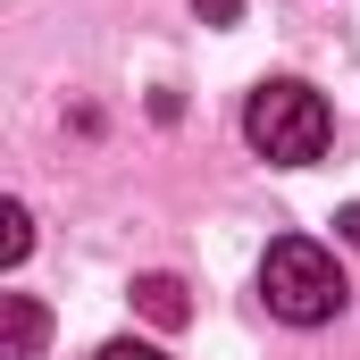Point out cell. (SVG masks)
<instances>
[{
  "mask_svg": "<svg viewBox=\"0 0 360 360\" xmlns=\"http://www.w3.org/2000/svg\"><path fill=\"white\" fill-rule=\"evenodd\" d=\"M243 134H252V151L276 160V168H310L327 151L335 117H327V101L302 84V76H276V84H260L243 101Z\"/></svg>",
  "mask_w": 360,
  "mask_h": 360,
  "instance_id": "6da1fadb",
  "label": "cell"
},
{
  "mask_svg": "<svg viewBox=\"0 0 360 360\" xmlns=\"http://www.w3.org/2000/svg\"><path fill=\"white\" fill-rule=\"evenodd\" d=\"M260 302H269L285 327H327V319L344 310V269H335V252L310 243V235L269 243V260H260Z\"/></svg>",
  "mask_w": 360,
  "mask_h": 360,
  "instance_id": "7a4b0ae2",
  "label": "cell"
},
{
  "mask_svg": "<svg viewBox=\"0 0 360 360\" xmlns=\"http://www.w3.org/2000/svg\"><path fill=\"white\" fill-rule=\"evenodd\" d=\"M42 335H51L42 302H34V293H0V360H34Z\"/></svg>",
  "mask_w": 360,
  "mask_h": 360,
  "instance_id": "3957f363",
  "label": "cell"
},
{
  "mask_svg": "<svg viewBox=\"0 0 360 360\" xmlns=\"http://www.w3.org/2000/svg\"><path fill=\"white\" fill-rule=\"evenodd\" d=\"M134 302H143L160 327H176V319H184V285H176V276H143V285H134Z\"/></svg>",
  "mask_w": 360,
  "mask_h": 360,
  "instance_id": "277c9868",
  "label": "cell"
},
{
  "mask_svg": "<svg viewBox=\"0 0 360 360\" xmlns=\"http://www.w3.org/2000/svg\"><path fill=\"white\" fill-rule=\"evenodd\" d=\"M25 252H34V218H25V201H8V210H0V260L17 269Z\"/></svg>",
  "mask_w": 360,
  "mask_h": 360,
  "instance_id": "5b68a950",
  "label": "cell"
},
{
  "mask_svg": "<svg viewBox=\"0 0 360 360\" xmlns=\"http://www.w3.org/2000/svg\"><path fill=\"white\" fill-rule=\"evenodd\" d=\"M101 360H168L160 344H134V335H117V344H101Z\"/></svg>",
  "mask_w": 360,
  "mask_h": 360,
  "instance_id": "8992f818",
  "label": "cell"
},
{
  "mask_svg": "<svg viewBox=\"0 0 360 360\" xmlns=\"http://www.w3.org/2000/svg\"><path fill=\"white\" fill-rule=\"evenodd\" d=\"M193 8H201L210 25H235V8H243V0H193Z\"/></svg>",
  "mask_w": 360,
  "mask_h": 360,
  "instance_id": "52a82bcc",
  "label": "cell"
},
{
  "mask_svg": "<svg viewBox=\"0 0 360 360\" xmlns=\"http://www.w3.org/2000/svg\"><path fill=\"white\" fill-rule=\"evenodd\" d=\"M335 226H344V243H360V201L344 210V218H335Z\"/></svg>",
  "mask_w": 360,
  "mask_h": 360,
  "instance_id": "ba28073f",
  "label": "cell"
}]
</instances>
